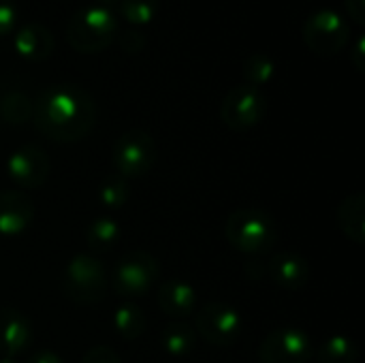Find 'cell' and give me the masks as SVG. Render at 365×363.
Listing matches in <instances>:
<instances>
[{
	"mask_svg": "<svg viewBox=\"0 0 365 363\" xmlns=\"http://www.w3.org/2000/svg\"><path fill=\"white\" fill-rule=\"evenodd\" d=\"M28 363H64V359L53 351H38L28 359Z\"/></svg>",
	"mask_w": 365,
	"mask_h": 363,
	"instance_id": "4dcf8cb0",
	"label": "cell"
},
{
	"mask_svg": "<svg viewBox=\"0 0 365 363\" xmlns=\"http://www.w3.org/2000/svg\"><path fill=\"white\" fill-rule=\"evenodd\" d=\"M6 171H9V178L24 190H32V188H38L47 182L49 178V171H51V165H49V158L47 154L36 148V145H21L17 148L9 160H6Z\"/></svg>",
	"mask_w": 365,
	"mask_h": 363,
	"instance_id": "8fae6325",
	"label": "cell"
},
{
	"mask_svg": "<svg viewBox=\"0 0 365 363\" xmlns=\"http://www.w3.org/2000/svg\"><path fill=\"white\" fill-rule=\"evenodd\" d=\"M312 355V340L299 327H278L259 347L261 363H308Z\"/></svg>",
	"mask_w": 365,
	"mask_h": 363,
	"instance_id": "30bf717a",
	"label": "cell"
},
{
	"mask_svg": "<svg viewBox=\"0 0 365 363\" xmlns=\"http://www.w3.org/2000/svg\"><path fill=\"white\" fill-rule=\"evenodd\" d=\"M317 359L319 363H357L359 359V349L355 340L349 336H331L317 349Z\"/></svg>",
	"mask_w": 365,
	"mask_h": 363,
	"instance_id": "44dd1931",
	"label": "cell"
},
{
	"mask_svg": "<svg viewBox=\"0 0 365 363\" xmlns=\"http://www.w3.org/2000/svg\"><path fill=\"white\" fill-rule=\"evenodd\" d=\"M338 225L342 233L355 242L364 244L365 242V195L364 193H353L349 195L340 208H338Z\"/></svg>",
	"mask_w": 365,
	"mask_h": 363,
	"instance_id": "e0dca14e",
	"label": "cell"
},
{
	"mask_svg": "<svg viewBox=\"0 0 365 363\" xmlns=\"http://www.w3.org/2000/svg\"><path fill=\"white\" fill-rule=\"evenodd\" d=\"M267 113V98L259 88L248 83L229 90L220 103V120L227 128L244 133L263 122Z\"/></svg>",
	"mask_w": 365,
	"mask_h": 363,
	"instance_id": "ba28073f",
	"label": "cell"
},
{
	"mask_svg": "<svg viewBox=\"0 0 365 363\" xmlns=\"http://www.w3.org/2000/svg\"><path fill=\"white\" fill-rule=\"evenodd\" d=\"M113 329L122 340H137L145 332V315L137 304H122L113 312Z\"/></svg>",
	"mask_w": 365,
	"mask_h": 363,
	"instance_id": "ffe728a7",
	"label": "cell"
},
{
	"mask_svg": "<svg viewBox=\"0 0 365 363\" xmlns=\"http://www.w3.org/2000/svg\"><path fill=\"white\" fill-rule=\"evenodd\" d=\"M225 237L235 250L250 257H261L276 246L280 231L276 220L265 210L240 208L229 216Z\"/></svg>",
	"mask_w": 365,
	"mask_h": 363,
	"instance_id": "7a4b0ae2",
	"label": "cell"
},
{
	"mask_svg": "<svg viewBox=\"0 0 365 363\" xmlns=\"http://www.w3.org/2000/svg\"><path fill=\"white\" fill-rule=\"evenodd\" d=\"M160 278V267L150 252L130 250L113 267L111 289L122 297L148 295Z\"/></svg>",
	"mask_w": 365,
	"mask_h": 363,
	"instance_id": "5b68a950",
	"label": "cell"
},
{
	"mask_svg": "<svg viewBox=\"0 0 365 363\" xmlns=\"http://www.w3.org/2000/svg\"><path fill=\"white\" fill-rule=\"evenodd\" d=\"M128 180L122 175H109L96 188V199L107 210H118L128 201Z\"/></svg>",
	"mask_w": 365,
	"mask_h": 363,
	"instance_id": "d4e9b609",
	"label": "cell"
},
{
	"mask_svg": "<svg viewBox=\"0 0 365 363\" xmlns=\"http://www.w3.org/2000/svg\"><path fill=\"white\" fill-rule=\"evenodd\" d=\"M244 79L252 88H263L267 86L274 75H276V62L267 53H252L244 60Z\"/></svg>",
	"mask_w": 365,
	"mask_h": 363,
	"instance_id": "603a6c76",
	"label": "cell"
},
{
	"mask_svg": "<svg viewBox=\"0 0 365 363\" xmlns=\"http://www.w3.org/2000/svg\"><path fill=\"white\" fill-rule=\"evenodd\" d=\"M81 363H122L120 362V357H118V353L113 351V349H109V347H92L86 355H83V359Z\"/></svg>",
	"mask_w": 365,
	"mask_h": 363,
	"instance_id": "83f0119b",
	"label": "cell"
},
{
	"mask_svg": "<svg viewBox=\"0 0 365 363\" xmlns=\"http://www.w3.org/2000/svg\"><path fill=\"white\" fill-rule=\"evenodd\" d=\"M365 36H359L357 43H355V49H353V64L357 71H364L365 68Z\"/></svg>",
	"mask_w": 365,
	"mask_h": 363,
	"instance_id": "f546056e",
	"label": "cell"
},
{
	"mask_svg": "<svg viewBox=\"0 0 365 363\" xmlns=\"http://www.w3.org/2000/svg\"><path fill=\"white\" fill-rule=\"evenodd\" d=\"M19 13L13 0H0V36L9 34L13 28H17Z\"/></svg>",
	"mask_w": 365,
	"mask_h": 363,
	"instance_id": "4316f807",
	"label": "cell"
},
{
	"mask_svg": "<svg viewBox=\"0 0 365 363\" xmlns=\"http://www.w3.org/2000/svg\"><path fill=\"white\" fill-rule=\"evenodd\" d=\"M265 267L267 276L287 291H297L306 287V282L310 280V265L297 252H280L272 257Z\"/></svg>",
	"mask_w": 365,
	"mask_h": 363,
	"instance_id": "9a60e30c",
	"label": "cell"
},
{
	"mask_svg": "<svg viewBox=\"0 0 365 363\" xmlns=\"http://www.w3.org/2000/svg\"><path fill=\"white\" fill-rule=\"evenodd\" d=\"M118 34V21L107 6L90 4L73 13L66 26V41L79 53L107 49Z\"/></svg>",
	"mask_w": 365,
	"mask_h": 363,
	"instance_id": "3957f363",
	"label": "cell"
},
{
	"mask_svg": "<svg viewBox=\"0 0 365 363\" xmlns=\"http://www.w3.org/2000/svg\"><path fill=\"white\" fill-rule=\"evenodd\" d=\"M118 43H120V49H122V51L135 56V53L143 51V47H145V43H148V36H145V32L139 30V28H128V30L118 39Z\"/></svg>",
	"mask_w": 365,
	"mask_h": 363,
	"instance_id": "484cf974",
	"label": "cell"
},
{
	"mask_svg": "<svg viewBox=\"0 0 365 363\" xmlns=\"http://www.w3.org/2000/svg\"><path fill=\"white\" fill-rule=\"evenodd\" d=\"M158 308L171 319H186L197 308V291L188 280L169 278L158 287Z\"/></svg>",
	"mask_w": 365,
	"mask_h": 363,
	"instance_id": "5bb4252c",
	"label": "cell"
},
{
	"mask_svg": "<svg viewBox=\"0 0 365 363\" xmlns=\"http://www.w3.org/2000/svg\"><path fill=\"white\" fill-rule=\"evenodd\" d=\"M13 47L19 58L28 62H43L53 51V34L47 26L30 21L17 28Z\"/></svg>",
	"mask_w": 365,
	"mask_h": 363,
	"instance_id": "2e32d148",
	"label": "cell"
},
{
	"mask_svg": "<svg viewBox=\"0 0 365 363\" xmlns=\"http://www.w3.org/2000/svg\"><path fill=\"white\" fill-rule=\"evenodd\" d=\"M32 342V325L15 308H0V357H17Z\"/></svg>",
	"mask_w": 365,
	"mask_h": 363,
	"instance_id": "4fadbf2b",
	"label": "cell"
},
{
	"mask_svg": "<svg viewBox=\"0 0 365 363\" xmlns=\"http://www.w3.org/2000/svg\"><path fill=\"white\" fill-rule=\"evenodd\" d=\"M195 332L214 347H231L244 332V317L233 306L214 302L197 312Z\"/></svg>",
	"mask_w": 365,
	"mask_h": 363,
	"instance_id": "9c48e42d",
	"label": "cell"
},
{
	"mask_svg": "<svg viewBox=\"0 0 365 363\" xmlns=\"http://www.w3.org/2000/svg\"><path fill=\"white\" fill-rule=\"evenodd\" d=\"M122 237V229L120 225L109 218V216H101L96 218L94 223H90L88 231H86V242H88V248L92 252H107L111 250Z\"/></svg>",
	"mask_w": 365,
	"mask_h": 363,
	"instance_id": "ac0fdd59",
	"label": "cell"
},
{
	"mask_svg": "<svg viewBox=\"0 0 365 363\" xmlns=\"http://www.w3.org/2000/svg\"><path fill=\"white\" fill-rule=\"evenodd\" d=\"M107 285L109 278L105 265L92 252H81L73 257L62 274L64 295L79 306L98 304L107 293Z\"/></svg>",
	"mask_w": 365,
	"mask_h": 363,
	"instance_id": "277c9868",
	"label": "cell"
},
{
	"mask_svg": "<svg viewBox=\"0 0 365 363\" xmlns=\"http://www.w3.org/2000/svg\"><path fill=\"white\" fill-rule=\"evenodd\" d=\"M302 34L308 49L317 56H336L349 43L351 30L344 15L334 9H319L306 19Z\"/></svg>",
	"mask_w": 365,
	"mask_h": 363,
	"instance_id": "52a82bcc",
	"label": "cell"
},
{
	"mask_svg": "<svg viewBox=\"0 0 365 363\" xmlns=\"http://www.w3.org/2000/svg\"><path fill=\"white\" fill-rule=\"evenodd\" d=\"M111 163L122 178H141L150 173L156 163V143L150 133L133 128L122 133L111 150Z\"/></svg>",
	"mask_w": 365,
	"mask_h": 363,
	"instance_id": "8992f818",
	"label": "cell"
},
{
	"mask_svg": "<svg viewBox=\"0 0 365 363\" xmlns=\"http://www.w3.org/2000/svg\"><path fill=\"white\" fill-rule=\"evenodd\" d=\"M0 363H19L15 357H0Z\"/></svg>",
	"mask_w": 365,
	"mask_h": 363,
	"instance_id": "1f68e13d",
	"label": "cell"
},
{
	"mask_svg": "<svg viewBox=\"0 0 365 363\" xmlns=\"http://www.w3.org/2000/svg\"><path fill=\"white\" fill-rule=\"evenodd\" d=\"M32 109H34V103L28 98V94L19 90H9L0 98V118L2 122L11 126H21L28 120H32Z\"/></svg>",
	"mask_w": 365,
	"mask_h": 363,
	"instance_id": "7402d4cb",
	"label": "cell"
},
{
	"mask_svg": "<svg viewBox=\"0 0 365 363\" xmlns=\"http://www.w3.org/2000/svg\"><path fill=\"white\" fill-rule=\"evenodd\" d=\"M160 11V0H120V13L133 28L150 26Z\"/></svg>",
	"mask_w": 365,
	"mask_h": 363,
	"instance_id": "cb8c5ba5",
	"label": "cell"
},
{
	"mask_svg": "<svg viewBox=\"0 0 365 363\" xmlns=\"http://www.w3.org/2000/svg\"><path fill=\"white\" fill-rule=\"evenodd\" d=\"M34 216L32 199L21 190H2L0 193V235L15 237L24 233Z\"/></svg>",
	"mask_w": 365,
	"mask_h": 363,
	"instance_id": "7c38bea8",
	"label": "cell"
},
{
	"mask_svg": "<svg viewBox=\"0 0 365 363\" xmlns=\"http://www.w3.org/2000/svg\"><path fill=\"white\" fill-rule=\"evenodd\" d=\"M160 342H163V349H165L167 355H171V357H186L195 349L197 332L190 325L175 321V323H169L163 329Z\"/></svg>",
	"mask_w": 365,
	"mask_h": 363,
	"instance_id": "d6986e66",
	"label": "cell"
},
{
	"mask_svg": "<svg viewBox=\"0 0 365 363\" xmlns=\"http://www.w3.org/2000/svg\"><path fill=\"white\" fill-rule=\"evenodd\" d=\"M32 122L36 131L49 141L75 143L94 128L96 105L81 86H47L34 101Z\"/></svg>",
	"mask_w": 365,
	"mask_h": 363,
	"instance_id": "6da1fadb",
	"label": "cell"
},
{
	"mask_svg": "<svg viewBox=\"0 0 365 363\" xmlns=\"http://www.w3.org/2000/svg\"><path fill=\"white\" fill-rule=\"evenodd\" d=\"M344 6L357 26H365V0H344Z\"/></svg>",
	"mask_w": 365,
	"mask_h": 363,
	"instance_id": "f1b7e54d",
	"label": "cell"
}]
</instances>
